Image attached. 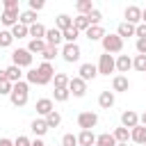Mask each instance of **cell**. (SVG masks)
Instances as JSON below:
<instances>
[{
  "label": "cell",
  "mask_w": 146,
  "mask_h": 146,
  "mask_svg": "<svg viewBox=\"0 0 146 146\" xmlns=\"http://www.w3.org/2000/svg\"><path fill=\"white\" fill-rule=\"evenodd\" d=\"M55 68H52V64L50 62H41L36 68H30L27 73H25V82L27 84H50L52 82V78H55Z\"/></svg>",
  "instance_id": "6da1fadb"
},
{
  "label": "cell",
  "mask_w": 146,
  "mask_h": 146,
  "mask_svg": "<svg viewBox=\"0 0 146 146\" xmlns=\"http://www.w3.org/2000/svg\"><path fill=\"white\" fill-rule=\"evenodd\" d=\"M9 100H11V105H14V107H25V105H27V100H30V84H27L25 80L16 82V84L11 87Z\"/></svg>",
  "instance_id": "7a4b0ae2"
},
{
  "label": "cell",
  "mask_w": 146,
  "mask_h": 146,
  "mask_svg": "<svg viewBox=\"0 0 146 146\" xmlns=\"http://www.w3.org/2000/svg\"><path fill=\"white\" fill-rule=\"evenodd\" d=\"M100 43H103V52H107V55H119L123 50V39L116 32L114 34H105L100 39Z\"/></svg>",
  "instance_id": "3957f363"
},
{
  "label": "cell",
  "mask_w": 146,
  "mask_h": 146,
  "mask_svg": "<svg viewBox=\"0 0 146 146\" xmlns=\"http://www.w3.org/2000/svg\"><path fill=\"white\" fill-rule=\"evenodd\" d=\"M32 55L27 52V48H16L14 52H11V64L14 66H18V68H27V66H32Z\"/></svg>",
  "instance_id": "277c9868"
},
{
  "label": "cell",
  "mask_w": 146,
  "mask_h": 146,
  "mask_svg": "<svg viewBox=\"0 0 146 146\" xmlns=\"http://www.w3.org/2000/svg\"><path fill=\"white\" fill-rule=\"evenodd\" d=\"M96 68H98V75H110V73H114V71H116L114 55H107V52H103V55L98 57V64H96Z\"/></svg>",
  "instance_id": "5b68a950"
},
{
  "label": "cell",
  "mask_w": 146,
  "mask_h": 146,
  "mask_svg": "<svg viewBox=\"0 0 146 146\" xmlns=\"http://www.w3.org/2000/svg\"><path fill=\"white\" fill-rule=\"evenodd\" d=\"M98 125V114L96 112H80L78 114V128L80 130H94Z\"/></svg>",
  "instance_id": "8992f818"
},
{
  "label": "cell",
  "mask_w": 146,
  "mask_h": 146,
  "mask_svg": "<svg viewBox=\"0 0 146 146\" xmlns=\"http://www.w3.org/2000/svg\"><path fill=\"white\" fill-rule=\"evenodd\" d=\"M59 55H62V59H64V62L73 64V62H78V59H80L82 50H80V46H78V43H64V48L59 50Z\"/></svg>",
  "instance_id": "52a82bcc"
},
{
  "label": "cell",
  "mask_w": 146,
  "mask_h": 146,
  "mask_svg": "<svg viewBox=\"0 0 146 146\" xmlns=\"http://www.w3.org/2000/svg\"><path fill=\"white\" fill-rule=\"evenodd\" d=\"M123 18H125V23H130V25H139L141 23V7H137V5H128L125 7V11H123Z\"/></svg>",
  "instance_id": "ba28073f"
},
{
  "label": "cell",
  "mask_w": 146,
  "mask_h": 146,
  "mask_svg": "<svg viewBox=\"0 0 146 146\" xmlns=\"http://www.w3.org/2000/svg\"><path fill=\"white\" fill-rule=\"evenodd\" d=\"M68 94H71V96H75V98H82V96L87 94V82H84V80H80L78 75H75V78H71V80H68Z\"/></svg>",
  "instance_id": "9c48e42d"
},
{
  "label": "cell",
  "mask_w": 146,
  "mask_h": 146,
  "mask_svg": "<svg viewBox=\"0 0 146 146\" xmlns=\"http://www.w3.org/2000/svg\"><path fill=\"white\" fill-rule=\"evenodd\" d=\"M96 75H98V68H96V64H91V62H84V64H80V68H78V78H80V80L89 82V80H94Z\"/></svg>",
  "instance_id": "30bf717a"
},
{
  "label": "cell",
  "mask_w": 146,
  "mask_h": 146,
  "mask_svg": "<svg viewBox=\"0 0 146 146\" xmlns=\"http://www.w3.org/2000/svg\"><path fill=\"white\" fill-rule=\"evenodd\" d=\"M18 16H21V9H5L2 16H0V23H2L5 27L11 30V27L18 23Z\"/></svg>",
  "instance_id": "8fae6325"
},
{
  "label": "cell",
  "mask_w": 146,
  "mask_h": 146,
  "mask_svg": "<svg viewBox=\"0 0 146 146\" xmlns=\"http://www.w3.org/2000/svg\"><path fill=\"white\" fill-rule=\"evenodd\" d=\"M121 125L128 128V130H132L135 125H139V114H137L135 110H125V112H121Z\"/></svg>",
  "instance_id": "7c38bea8"
},
{
  "label": "cell",
  "mask_w": 146,
  "mask_h": 146,
  "mask_svg": "<svg viewBox=\"0 0 146 146\" xmlns=\"http://www.w3.org/2000/svg\"><path fill=\"white\" fill-rule=\"evenodd\" d=\"M128 89H130L128 75H114V78H112V91H114V94H123V91H128Z\"/></svg>",
  "instance_id": "4fadbf2b"
},
{
  "label": "cell",
  "mask_w": 146,
  "mask_h": 146,
  "mask_svg": "<svg viewBox=\"0 0 146 146\" xmlns=\"http://www.w3.org/2000/svg\"><path fill=\"white\" fill-rule=\"evenodd\" d=\"M34 110H36V114L43 119V116H48L52 110H55V105H52V98H39L36 100V105H34Z\"/></svg>",
  "instance_id": "5bb4252c"
},
{
  "label": "cell",
  "mask_w": 146,
  "mask_h": 146,
  "mask_svg": "<svg viewBox=\"0 0 146 146\" xmlns=\"http://www.w3.org/2000/svg\"><path fill=\"white\" fill-rule=\"evenodd\" d=\"M43 41H46V46H55V48H59V43H62L64 39H62V32H59L57 27H50V30H46Z\"/></svg>",
  "instance_id": "9a60e30c"
},
{
  "label": "cell",
  "mask_w": 146,
  "mask_h": 146,
  "mask_svg": "<svg viewBox=\"0 0 146 146\" xmlns=\"http://www.w3.org/2000/svg\"><path fill=\"white\" fill-rule=\"evenodd\" d=\"M114 103H116V96H114V91H110V89L100 91V96H98V105H100L103 110H110V107H114Z\"/></svg>",
  "instance_id": "2e32d148"
},
{
  "label": "cell",
  "mask_w": 146,
  "mask_h": 146,
  "mask_svg": "<svg viewBox=\"0 0 146 146\" xmlns=\"http://www.w3.org/2000/svg\"><path fill=\"white\" fill-rule=\"evenodd\" d=\"M114 64H116L119 75H123V73H128V71L132 68V57H128V55H119V57L114 59Z\"/></svg>",
  "instance_id": "e0dca14e"
},
{
  "label": "cell",
  "mask_w": 146,
  "mask_h": 146,
  "mask_svg": "<svg viewBox=\"0 0 146 146\" xmlns=\"http://www.w3.org/2000/svg\"><path fill=\"white\" fill-rule=\"evenodd\" d=\"M30 130H32V135H36V139H41L46 132H48V125H46V119H34L32 123H30Z\"/></svg>",
  "instance_id": "ac0fdd59"
},
{
  "label": "cell",
  "mask_w": 146,
  "mask_h": 146,
  "mask_svg": "<svg viewBox=\"0 0 146 146\" xmlns=\"http://www.w3.org/2000/svg\"><path fill=\"white\" fill-rule=\"evenodd\" d=\"M130 139L139 146H146V125H135L130 130Z\"/></svg>",
  "instance_id": "d6986e66"
},
{
  "label": "cell",
  "mask_w": 146,
  "mask_h": 146,
  "mask_svg": "<svg viewBox=\"0 0 146 146\" xmlns=\"http://www.w3.org/2000/svg\"><path fill=\"white\" fill-rule=\"evenodd\" d=\"M5 75H7V80H9L11 84H16V82H21V80H23V68H18V66L9 64V66L5 68Z\"/></svg>",
  "instance_id": "ffe728a7"
},
{
  "label": "cell",
  "mask_w": 146,
  "mask_h": 146,
  "mask_svg": "<svg viewBox=\"0 0 146 146\" xmlns=\"http://www.w3.org/2000/svg\"><path fill=\"white\" fill-rule=\"evenodd\" d=\"M105 34H107V32L103 30V25H89V30L84 32V36H87L89 41H100Z\"/></svg>",
  "instance_id": "44dd1931"
},
{
  "label": "cell",
  "mask_w": 146,
  "mask_h": 146,
  "mask_svg": "<svg viewBox=\"0 0 146 146\" xmlns=\"http://www.w3.org/2000/svg\"><path fill=\"white\" fill-rule=\"evenodd\" d=\"M94 144H96L94 130H80V135H78V146H94Z\"/></svg>",
  "instance_id": "7402d4cb"
},
{
  "label": "cell",
  "mask_w": 146,
  "mask_h": 146,
  "mask_svg": "<svg viewBox=\"0 0 146 146\" xmlns=\"http://www.w3.org/2000/svg\"><path fill=\"white\" fill-rule=\"evenodd\" d=\"M55 27H57L59 32H64V30L73 27V18H71L68 14H59V16L55 18Z\"/></svg>",
  "instance_id": "603a6c76"
},
{
  "label": "cell",
  "mask_w": 146,
  "mask_h": 146,
  "mask_svg": "<svg viewBox=\"0 0 146 146\" xmlns=\"http://www.w3.org/2000/svg\"><path fill=\"white\" fill-rule=\"evenodd\" d=\"M75 9H78L80 16H87L89 11L96 9V5H94V0H78V2H75Z\"/></svg>",
  "instance_id": "cb8c5ba5"
},
{
  "label": "cell",
  "mask_w": 146,
  "mask_h": 146,
  "mask_svg": "<svg viewBox=\"0 0 146 146\" xmlns=\"http://www.w3.org/2000/svg\"><path fill=\"white\" fill-rule=\"evenodd\" d=\"M43 48H46V41H43V39H32V41L27 43V52H30L32 57H34V55H41Z\"/></svg>",
  "instance_id": "d4e9b609"
},
{
  "label": "cell",
  "mask_w": 146,
  "mask_h": 146,
  "mask_svg": "<svg viewBox=\"0 0 146 146\" xmlns=\"http://www.w3.org/2000/svg\"><path fill=\"white\" fill-rule=\"evenodd\" d=\"M94 146H116V139L112 132H103V135H96V144Z\"/></svg>",
  "instance_id": "484cf974"
},
{
  "label": "cell",
  "mask_w": 146,
  "mask_h": 146,
  "mask_svg": "<svg viewBox=\"0 0 146 146\" xmlns=\"http://www.w3.org/2000/svg\"><path fill=\"white\" fill-rule=\"evenodd\" d=\"M18 23H21V25H25V27H30V25H34V23H36V14H34V11H30V9H25V11H21Z\"/></svg>",
  "instance_id": "4316f807"
},
{
  "label": "cell",
  "mask_w": 146,
  "mask_h": 146,
  "mask_svg": "<svg viewBox=\"0 0 146 146\" xmlns=\"http://www.w3.org/2000/svg\"><path fill=\"white\" fill-rule=\"evenodd\" d=\"M116 34L121 36V39H128V36H135V25H130V23H119V27H116Z\"/></svg>",
  "instance_id": "83f0119b"
},
{
  "label": "cell",
  "mask_w": 146,
  "mask_h": 146,
  "mask_svg": "<svg viewBox=\"0 0 146 146\" xmlns=\"http://www.w3.org/2000/svg\"><path fill=\"white\" fill-rule=\"evenodd\" d=\"M114 139H116V144H128V139H130V130L128 128H123V125H119V128H114Z\"/></svg>",
  "instance_id": "f1b7e54d"
},
{
  "label": "cell",
  "mask_w": 146,
  "mask_h": 146,
  "mask_svg": "<svg viewBox=\"0 0 146 146\" xmlns=\"http://www.w3.org/2000/svg\"><path fill=\"white\" fill-rule=\"evenodd\" d=\"M46 119V125H48V130L50 128H59V123H62V114L57 112V110H52L48 116H43Z\"/></svg>",
  "instance_id": "f546056e"
},
{
  "label": "cell",
  "mask_w": 146,
  "mask_h": 146,
  "mask_svg": "<svg viewBox=\"0 0 146 146\" xmlns=\"http://www.w3.org/2000/svg\"><path fill=\"white\" fill-rule=\"evenodd\" d=\"M27 32H30V36H32V39H43V36H46V27H43L39 21H36L34 25H30V27H27Z\"/></svg>",
  "instance_id": "4dcf8cb0"
},
{
  "label": "cell",
  "mask_w": 146,
  "mask_h": 146,
  "mask_svg": "<svg viewBox=\"0 0 146 146\" xmlns=\"http://www.w3.org/2000/svg\"><path fill=\"white\" fill-rule=\"evenodd\" d=\"M73 27H75L78 32H87V30H89V18H87V16H80V14H78V16L73 18Z\"/></svg>",
  "instance_id": "1f68e13d"
},
{
  "label": "cell",
  "mask_w": 146,
  "mask_h": 146,
  "mask_svg": "<svg viewBox=\"0 0 146 146\" xmlns=\"http://www.w3.org/2000/svg\"><path fill=\"white\" fill-rule=\"evenodd\" d=\"M78 36H80V32H78L75 27H68V30H64V32H62L64 43H78Z\"/></svg>",
  "instance_id": "d6a6232c"
},
{
  "label": "cell",
  "mask_w": 146,
  "mask_h": 146,
  "mask_svg": "<svg viewBox=\"0 0 146 146\" xmlns=\"http://www.w3.org/2000/svg\"><path fill=\"white\" fill-rule=\"evenodd\" d=\"M68 75L66 73H55V78H52V82H55V89H68Z\"/></svg>",
  "instance_id": "836d02e7"
},
{
  "label": "cell",
  "mask_w": 146,
  "mask_h": 146,
  "mask_svg": "<svg viewBox=\"0 0 146 146\" xmlns=\"http://www.w3.org/2000/svg\"><path fill=\"white\" fill-rule=\"evenodd\" d=\"M9 32H11V36H14V39H25V36H30L27 27H25V25H21V23H16Z\"/></svg>",
  "instance_id": "e575fe53"
},
{
  "label": "cell",
  "mask_w": 146,
  "mask_h": 146,
  "mask_svg": "<svg viewBox=\"0 0 146 146\" xmlns=\"http://www.w3.org/2000/svg\"><path fill=\"white\" fill-rule=\"evenodd\" d=\"M132 68L139 73H146V55H135L132 57Z\"/></svg>",
  "instance_id": "d590c367"
},
{
  "label": "cell",
  "mask_w": 146,
  "mask_h": 146,
  "mask_svg": "<svg viewBox=\"0 0 146 146\" xmlns=\"http://www.w3.org/2000/svg\"><path fill=\"white\" fill-rule=\"evenodd\" d=\"M57 55H59V48H55V46H46V48H43V52H41L43 62H52Z\"/></svg>",
  "instance_id": "8d00e7d4"
},
{
  "label": "cell",
  "mask_w": 146,
  "mask_h": 146,
  "mask_svg": "<svg viewBox=\"0 0 146 146\" xmlns=\"http://www.w3.org/2000/svg\"><path fill=\"white\" fill-rule=\"evenodd\" d=\"M14 43V36L9 30H0V48H9Z\"/></svg>",
  "instance_id": "74e56055"
},
{
  "label": "cell",
  "mask_w": 146,
  "mask_h": 146,
  "mask_svg": "<svg viewBox=\"0 0 146 146\" xmlns=\"http://www.w3.org/2000/svg\"><path fill=\"white\" fill-rule=\"evenodd\" d=\"M52 98H55L57 103H66V100L71 98V94H68V89H55V91H52Z\"/></svg>",
  "instance_id": "f35d334b"
},
{
  "label": "cell",
  "mask_w": 146,
  "mask_h": 146,
  "mask_svg": "<svg viewBox=\"0 0 146 146\" xmlns=\"http://www.w3.org/2000/svg\"><path fill=\"white\" fill-rule=\"evenodd\" d=\"M87 18H89V25H100L103 14H100V9H94V11H89V14H87Z\"/></svg>",
  "instance_id": "ab89813d"
},
{
  "label": "cell",
  "mask_w": 146,
  "mask_h": 146,
  "mask_svg": "<svg viewBox=\"0 0 146 146\" xmlns=\"http://www.w3.org/2000/svg\"><path fill=\"white\" fill-rule=\"evenodd\" d=\"M62 146H78V135L66 132V135L62 137Z\"/></svg>",
  "instance_id": "60d3db41"
},
{
  "label": "cell",
  "mask_w": 146,
  "mask_h": 146,
  "mask_svg": "<svg viewBox=\"0 0 146 146\" xmlns=\"http://www.w3.org/2000/svg\"><path fill=\"white\" fill-rule=\"evenodd\" d=\"M11 87H14V84H11L7 78L0 80V96H9V94H11Z\"/></svg>",
  "instance_id": "b9f144b4"
},
{
  "label": "cell",
  "mask_w": 146,
  "mask_h": 146,
  "mask_svg": "<svg viewBox=\"0 0 146 146\" xmlns=\"http://www.w3.org/2000/svg\"><path fill=\"white\" fill-rule=\"evenodd\" d=\"M27 5H30V11H34V14H36V11H41V9L46 7V2H43V0H30Z\"/></svg>",
  "instance_id": "7bdbcfd3"
},
{
  "label": "cell",
  "mask_w": 146,
  "mask_h": 146,
  "mask_svg": "<svg viewBox=\"0 0 146 146\" xmlns=\"http://www.w3.org/2000/svg\"><path fill=\"white\" fill-rule=\"evenodd\" d=\"M30 144H32V139L25 137V135H18V137L14 139V146H30Z\"/></svg>",
  "instance_id": "ee69618b"
},
{
  "label": "cell",
  "mask_w": 146,
  "mask_h": 146,
  "mask_svg": "<svg viewBox=\"0 0 146 146\" xmlns=\"http://www.w3.org/2000/svg\"><path fill=\"white\" fill-rule=\"evenodd\" d=\"M135 48H137V55H146V39H137Z\"/></svg>",
  "instance_id": "f6af8a7d"
},
{
  "label": "cell",
  "mask_w": 146,
  "mask_h": 146,
  "mask_svg": "<svg viewBox=\"0 0 146 146\" xmlns=\"http://www.w3.org/2000/svg\"><path fill=\"white\" fill-rule=\"evenodd\" d=\"M135 36H137V39H146V25H144V23H139V25L135 27Z\"/></svg>",
  "instance_id": "bcb514c9"
},
{
  "label": "cell",
  "mask_w": 146,
  "mask_h": 146,
  "mask_svg": "<svg viewBox=\"0 0 146 146\" xmlns=\"http://www.w3.org/2000/svg\"><path fill=\"white\" fill-rule=\"evenodd\" d=\"M5 9H18V0H2Z\"/></svg>",
  "instance_id": "7dc6e473"
},
{
  "label": "cell",
  "mask_w": 146,
  "mask_h": 146,
  "mask_svg": "<svg viewBox=\"0 0 146 146\" xmlns=\"http://www.w3.org/2000/svg\"><path fill=\"white\" fill-rule=\"evenodd\" d=\"M0 146H14V141L7 139V137H0Z\"/></svg>",
  "instance_id": "c3c4849f"
},
{
  "label": "cell",
  "mask_w": 146,
  "mask_h": 146,
  "mask_svg": "<svg viewBox=\"0 0 146 146\" xmlns=\"http://www.w3.org/2000/svg\"><path fill=\"white\" fill-rule=\"evenodd\" d=\"M139 125H146V112L139 114Z\"/></svg>",
  "instance_id": "681fc988"
},
{
  "label": "cell",
  "mask_w": 146,
  "mask_h": 146,
  "mask_svg": "<svg viewBox=\"0 0 146 146\" xmlns=\"http://www.w3.org/2000/svg\"><path fill=\"white\" fill-rule=\"evenodd\" d=\"M30 146H46V144H43V139H34Z\"/></svg>",
  "instance_id": "f907efd6"
},
{
  "label": "cell",
  "mask_w": 146,
  "mask_h": 146,
  "mask_svg": "<svg viewBox=\"0 0 146 146\" xmlns=\"http://www.w3.org/2000/svg\"><path fill=\"white\" fill-rule=\"evenodd\" d=\"M141 23H144V25H146V7H144V9H141Z\"/></svg>",
  "instance_id": "816d5d0a"
},
{
  "label": "cell",
  "mask_w": 146,
  "mask_h": 146,
  "mask_svg": "<svg viewBox=\"0 0 146 146\" xmlns=\"http://www.w3.org/2000/svg\"><path fill=\"white\" fill-rule=\"evenodd\" d=\"M116 146H128V144H116Z\"/></svg>",
  "instance_id": "f5cc1de1"
},
{
  "label": "cell",
  "mask_w": 146,
  "mask_h": 146,
  "mask_svg": "<svg viewBox=\"0 0 146 146\" xmlns=\"http://www.w3.org/2000/svg\"><path fill=\"white\" fill-rule=\"evenodd\" d=\"M144 75H146V73H144Z\"/></svg>",
  "instance_id": "db71d44e"
}]
</instances>
